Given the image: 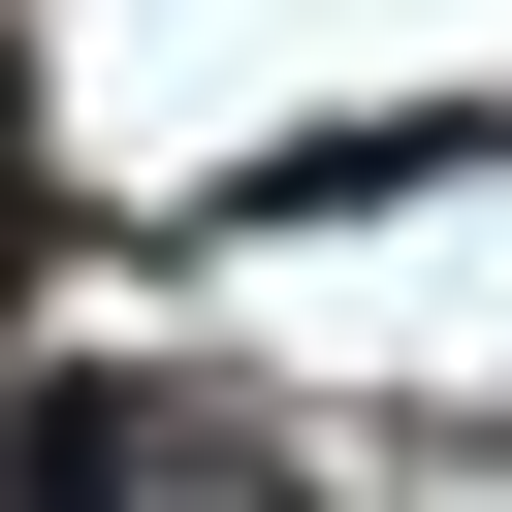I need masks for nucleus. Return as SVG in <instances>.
I'll use <instances>...</instances> for the list:
<instances>
[{"label": "nucleus", "mask_w": 512, "mask_h": 512, "mask_svg": "<svg viewBox=\"0 0 512 512\" xmlns=\"http://www.w3.org/2000/svg\"><path fill=\"white\" fill-rule=\"evenodd\" d=\"M0 480L32 512H160V480H288V416H224V384H0Z\"/></svg>", "instance_id": "nucleus-1"}, {"label": "nucleus", "mask_w": 512, "mask_h": 512, "mask_svg": "<svg viewBox=\"0 0 512 512\" xmlns=\"http://www.w3.org/2000/svg\"><path fill=\"white\" fill-rule=\"evenodd\" d=\"M0 224H32V128H0Z\"/></svg>", "instance_id": "nucleus-2"}]
</instances>
